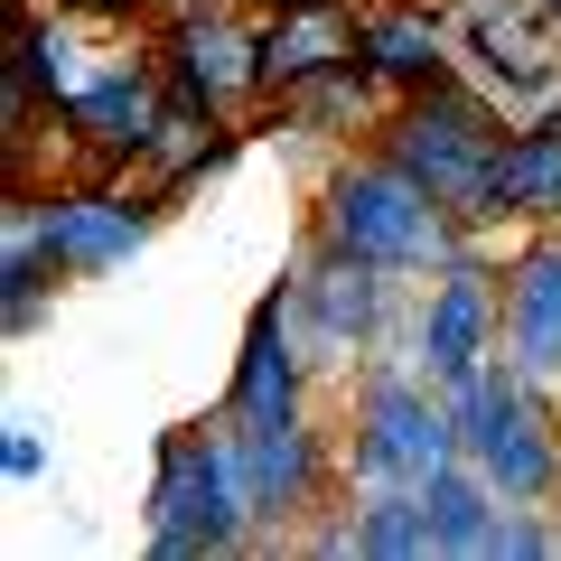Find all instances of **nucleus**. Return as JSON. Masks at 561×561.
<instances>
[{
  "mask_svg": "<svg viewBox=\"0 0 561 561\" xmlns=\"http://www.w3.org/2000/svg\"><path fill=\"white\" fill-rule=\"evenodd\" d=\"M383 150L412 169L468 234L496 225V160H505V113L478 94V84H421V94H393V113L375 122Z\"/></svg>",
  "mask_w": 561,
  "mask_h": 561,
  "instance_id": "f03ea898",
  "label": "nucleus"
},
{
  "mask_svg": "<svg viewBox=\"0 0 561 561\" xmlns=\"http://www.w3.org/2000/svg\"><path fill=\"white\" fill-rule=\"evenodd\" d=\"M262 10H300V0H262Z\"/></svg>",
  "mask_w": 561,
  "mask_h": 561,
  "instance_id": "5701e85b",
  "label": "nucleus"
},
{
  "mask_svg": "<svg viewBox=\"0 0 561 561\" xmlns=\"http://www.w3.org/2000/svg\"><path fill=\"white\" fill-rule=\"evenodd\" d=\"M262 534L253 478H243L234 421L225 431H160L150 459V552L160 561H206V552H243Z\"/></svg>",
  "mask_w": 561,
  "mask_h": 561,
  "instance_id": "7ed1b4c3",
  "label": "nucleus"
},
{
  "mask_svg": "<svg viewBox=\"0 0 561 561\" xmlns=\"http://www.w3.org/2000/svg\"><path fill=\"white\" fill-rule=\"evenodd\" d=\"M449 459H468L459 440V402L421 365H375L346 421V478L356 486H431Z\"/></svg>",
  "mask_w": 561,
  "mask_h": 561,
  "instance_id": "39448f33",
  "label": "nucleus"
},
{
  "mask_svg": "<svg viewBox=\"0 0 561 561\" xmlns=\"http://www.w3.org/2000/svg\"><path fill=\"white\" fill-rule=\"evenodd\" d=\"M459 440L468 459L486 468V486H496L505 505H561V393L534 375H515V365H486V375H468L459 393Z\"/></svg>",
  "mask_w": 561,
  "mask_h": 561,
  "instance_id": "20e7f679",
  "label": "nucleus"
},
{
  "mask_svg": "<svg viewBox=\"0 0 561 561\" xmlns=\"http://www.w3.org/2000/svg\"><path fill=\"white\" fill-rule=\"evenodd\" d=\"M393 280L402 272H375V262L328 253V243H319V262H309L290 319H309V346H319V356H375L383 328H393Z\"/></svg>",
  "mask_w": 561,
  "mask_h": 561,
  "instance_id": "1a4fd4ad",
  "label": "nucleus"
},
{
  "mask_svg": "<svg viewBox=\"0 0 561 561\" xmlns=\"http://www.w3.org/2000/svg\"><path fill=\"white\" fill-rule=\"evenodd\" d=\"M337 66H356V20H346L337 0H300V10L262 20V84L272 94H309Z\"/></svg>",
  "mask_w": 561,
  "mask_h": 561,
  "instance_id": "4468645a",
  "label": "nucleus"
},
{
  "mask_svg": "<svg viewBox=\"0 0 561 561\" xmlns=\"http://www.w3.org/2000/svg\"><path fill=\"white\" fill-rule=\"evenodd\" d=\"M38 216H47V243H57L66 280H103V272H122V262L150 243L160 197H122V187H47Z\"/></svg>",
  "mask_w": 561,
  "mask_h": 561,
  "instance_id": "9d476101",
  "label": "nucleus"
},
{
  "mask_svg": "<svg viewBox=\"0 0 561 561\" xmlns=\"http://www.w3.org/2000/svg\"><path fill=\"white\" fill-rule=\"evenodd\" d=\"M234 449H243V478H253L262 524L319 515L328 486H337V449L309 431V412H290V421H234Z\"/></svg>",
  "mask_w": 561,
  "mask_h": 561,
  "instance_id": "9b49d317",
  "label": "nucleus"
},
{
  "mask_svg": "<svg viewBox=\"0 0 561 561\" xmlns=\"http://www.w3.org/2000/svg\"><path fill=\"white\" fill-rule=\"evenodd\" d=\"M225 160V113H206V103H187V94H169V113H160V131H150V150H140V169H150V197H179L197 169H216Z\"/></svg>",
  "mask_w": 561,
  "mask_h": 561,
  "instance_id": "f3484780",
  "label": "nucleus"
},
{
  "mask_svg": "<svg viewBox=\"0 0 561 561\" xmlns=\"http://www.w3.org/2000/svg\"><path fill=\"white\" fill-rule=\"evenodd\" d=\"M356 66L383 94H421V84H449V28L431 10H365L356 20Z\"/></svg>",
  "mask_w": 561,
  "mask_h": 561,
  "instance_id": "2eb2a0df",
  "label": "nucleus"
},
{
  "mask_svg": "<svg viewBox=\"0 0 561 561\" xmlns=\"http://www.w3.org/2000/svg\"><path fill=\"white\" fill-rule=\"evenodd\" d=\"M505 356V272H486L478 253H449L421 290V319H412V365L440 393H459L468 375Z\"/></svg>",
  "mask_w": 561,
  "mask_h": 561,
  "instance_id": "423d86ee",
  "label": "nucleus"
},
{
  "mask_svg": "<svg viewBox=\"0 0 561 561\" xmlns=\"http://www.w3.org/2000/svg\"><path fill=\"white\" fill-rule=\"evenodd\" d=\"M309 393V337L290 319V300H262L243 319V346H234V383H225V421H290Z\"/></svg>",
  "mask_w": 561,
  "mask_h": 561,
  "instance_id": "f8f14e48",
  "label": "nucleus"
},
{
  "mask_svg": "<svg viewBox=\"0 0 561 561\" xmlns=\"http://www.w3.org/2000/svg\"><path fill=\"white\" fill-rule=\"evenodd\" d=\"M0 468H10V478H47V440H38V431H10V440H0Z\"/></svg>",
  "mask_w": 561,
  "mask_h": 561,
  "instance_id": "412c9836",
  "label": "nucleus"
},
{
  "mask_svg": "<svg viewBox=\"0 0 561 561\" xmlns=\"http://www.w3.org/2000/svg\"><path fill=\"white\" fill-rule=\"evenodd\" d=\"M542 552H561V524L542 505H505L496 534H486V561H542Z\"/></svg>",
  "mask_w": 561,
  "mask_h": 561,
  "instance_id": "aec40b11",
  "label": "nucleus"
},
{
  "mask_svg": "<svg viewBox=\"0 0 561 561\" xmlns=\"http://www.w3.org/2000/svg\"><path fill=\"white\" fill-rule=\"evenodd\" d=\"M496 225H524V234H552V225H561V113L505 131V160H496Z\"/></svg>",
  "mask_w": 561,
  "mask_h": 561,
  "instance_id": "dca6fc26",
  "label": "nucleus"
},
{
  "mask_svg": "<svg viewBox=\"0 0 561 561\" xmlns=\"http://www.w3.org/2000/svg\"><path fill=\"white\" fill-rule=\"evenodd\" d=\"M160 113H169V66L103 57L94 76L57 103V131L76 140V150H94L103 169H131L140 150H150V131H160Z\"/></svg>",
  "mask_w": 561,
  "mask_h": 561,
  "instance_id": "0eeeda50",
  "label": "nucleus"
},
{
  "mask_svg": "<svg viewBox=\"0 0 561 561\" xmlns=\"http://www.w3.org/2000/svg\"><path fill=\"white\" fill-rule=\"evenodd\" d=\"M160 66H169V94L206 103V113H234V103L272 94L262 84V28L234 20V10H206V0H187L160 28Z\"/></svg>",
  "mask_w": 561,
  "mask_h": 561,
  "instance_id": "6e6552de",
  "label": "nucleus"
},
{
  "mask_svg": "<svg viewBox=\"0 0 561 561\" xmlns=\"http://www.w3.org/2000/svg\"><path fill=\"white\" fill-rule=\"evenodd\" d=\"M421 505H431V534H440V552H478V561H486V534H496L505 496L486 486L478 459H449L440 478L421 486Z\"/></svg>",
  "mask_w": 561,
  "mask_h": 561,
  "instance_id": "a211bd4d",
  "label": "nucleus"
},
{
  "mask_svg": "<svg viewBox=\"0 0 561 561\" xmlns=\"http://www.w3.org/2000/svg\"><path fill=\"white\" fill-rule=\"evenodd\" d=\"M440 534H431V505L421 486H365L356 505V561H431Z\"/></svg>",
  "mask_w": 561,
  "mask_h": 561,
  "instance_id": "6ab92c4d",
  "label": "nucleus"
},
{
  "mask_svg": "<svg viewBox=\"0 0 561 561\" xmlns=\"http://www.w3.org/2000/svg\"><path fill=\"white\" fill-rule=\"evenodd\" d=\"M505 365L561 393V225L505 262Z\"/></svg>",
  "mask_w": 561,
  "mask_h": 561,
  "instance_id": "ddd939ff",
  "label": "nucleus"
},
{
  "mask_svg": "<svg viewBox=\"0 0 561 561\" xmlns=\"http://www.w3.org/2000/svg\"><path fill=\"white\" fill-rule=\"evenodd\" d=\"M319 243L412 280V272H440L449 253H468V225L375 140V150H356V160L328 169V187H319Z\"/></svg>",
  "mask_w": 561,
  "mask_h": 561,
  "instance_id": "f257e3e1",
  "label": "nucleus"
},
{
  "mask_svg": "<svg viewBox=\"0 0 561 561\" xmlns=\"http://www.w3.org/2000/svg\"><path fill=\"white\" fill-rule=\"evenodd\" d=\"M57 10H76V20H140V10H160V0H57Z\"/></svg>",
  "mask_w": 561,
  "mask_h": 561,
  "instance_id": "4be33fe9",
  "label": "nucleus"
}]
</instances>
